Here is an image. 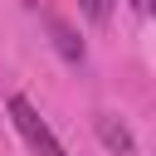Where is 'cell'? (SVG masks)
<instances>
[{
    "instance_id": "2",
    "label": "cell",
    "mask_w": 156,
    "mask_h": 156,
    "mask_svg": "<svg viewBox=\"0 0 156 156\" xmlns=\"http://www.w3.org/2000/svg\"><path fill=\"white\" fill-rule=\"evenodd\" d=\"M98 136L112 146V151H122V156H132V132L122 127V122H112L107 112H98Z\"/></svg>"
},
{
    "instance_id": "1",
    "label": "cell",
    "mask_w": 156,
    "mask_h": 156,
    "mask_svg": "<svg viewBox=\"0 0 156 156\" xmlns=\"http://www.w3.org/2000/svg\"><path fill=\"white\" fill-rule=\"evenodd\" d=\"M10 122H15V132L24 136V146H29L34 156H68V151H63V141L54 136V127L39 117V107H34L29 98H20V93L10 98Z\"/></svg>"
},
{
    "instance_id": "5",
    "label": "cell",
    "mask_w": 156,
    "mask_h": 156,
    "mask_svg": "<svg viewBox=\"0 0 156 156\" xmlns=\"http://www.w3.org/2000/svg\"><path fill=\"white\" fill-rule=\"evenodd\" d=\"M132 10L136 15H151V0H132Z\"/></svg>"
},
{
    "instance_id": "4",
    "label": "cell",
    "mask_w": 156,
    "mask_h": 156,
    "mask_svg": "<svg viewBox=\"0 0 156 156\" xmlns=\"http://www.w3.org/2000/svg\"><path fill=\"white\" fill-rule=\"evenodd\" d=\"M54 39H58V49H63L68 58H83V44H73V34H68V24H58V20H54Z\"/></svg>"
},
{
    "instance_id": "3",
    "label": "cell",
    "mask_w": 156,
    "mask_h": 156,
    "mask_svg": "<svg viewBox=\"0 0 156 156\" xmlns=\"http://www.w3.org/2000/svg\"><path fill=\"white\" fill-rule=\"evenodd\" d=\"M112 5H117V0H78V10H83L93 24H107V20H112Z\"/></svg>"
}]
</instances>
